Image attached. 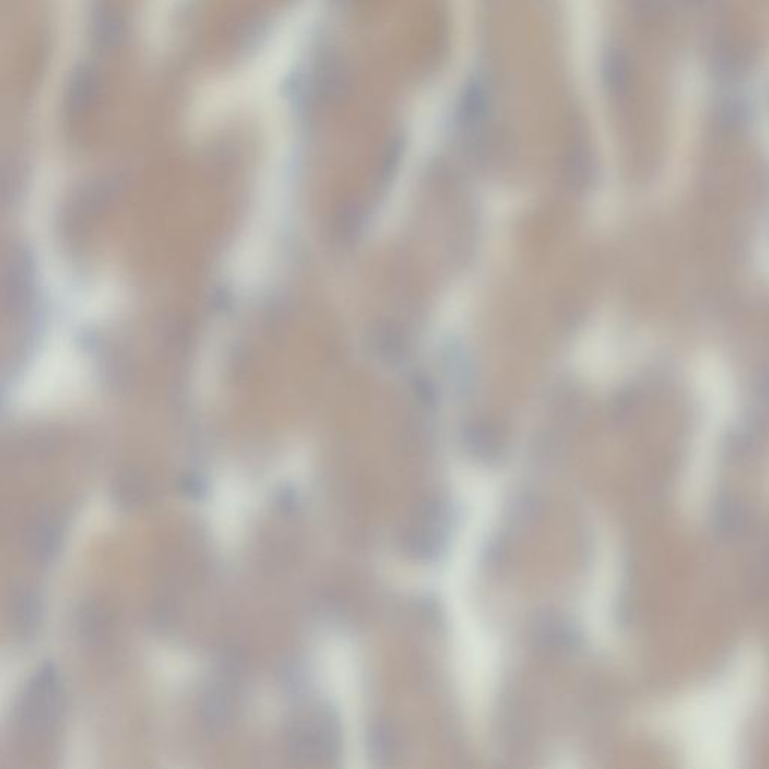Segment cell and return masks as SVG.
Masks as SVG:
<instances>
[{
  "mask_svg": "<svg viewBox=\"0 0 769 769\" xmlns=\"http://www.w3.org/2000/svg\"><path fill=\"white\" fill-rule=\"evenodd\" d=\"M62 702L58 669L53 664H44L26 684L17 706V721L23 732L31 736L52 732L61 718Z\"/></svg>",
  "mask_w": 769,
  "mask_h": 769,
  "instance_id": "6da1fadb",
  "label": "cell"
},
{
  "mask_svg": "<svg viewBox=\"0 0 769 769\" xmlns=\"http://www.w3.org/2000/svg\"><path fill=\"white\" fill-rule=\"evenodd\" d=\"M337 750V730L325 712H314L292 724L287 735V751L298 765H325Z\"/></svg>",
  "mask_w": 769,
  "mask_h": 769,
  "instance_id": "7a4b0ae2",
  "label": "cell"
},
{
  "mask_svg": "<svg viewBox=\"0 0 769 769\" xmlns=\"http://www.w3.org/2000/svg\"><path fill=\"white\" fill-rule=\"evenodd\" d=\"M62 541V526L50 513L37 517L28 532L29 552L38 562H50L58 555Z\"/></svg>",
  "mask_w": 769,
  "mask_h": 769,
  "instance_id": "3957f363",
  "label": "cell"
},
{
  "mask_svg": "<svg viewBox=\"0 0 769 769\" xmlns=\"http://www.w3.org/2000/svg\"><path fill=\"white\" fill-rule=\"evenodd\" d=\"M14 619L17 627L22 628L23 633L34 631L35 625L40 621L41 603L34 592L22 591L14 598Z\"/></svg>",
  "mask_w": 769,
  "mask_h": 769,
  "instance_id": "277c9868",
  "label": "cell"
},
{
  "mask_svg": "<svg viewBox=\"0 0 769 769\" xmlns=\"http://www.w3.org/2000/svg\"><path fill=\"white\" fill-rule=\"evenodd\" d=\"M113 496L122 508L133 510L145 501L148 496V487L143 483L142 478L128 475V477H122L116 483V487H113Z\"/></svg>",
  "mask_w": 769,
  "mask_h": 769,
  "instance_id": "5b68a950",
  "label": "cell"
},
{
  "mask_svg": "<svg viewBox=\"0 0 769 769\" xmlns=\"http://www.w3.org/2000/svg\"><path fill=\"white\" fill-rule=\"evenodd\" d=\"M181 490L184 492V495L190 496V498H199V496L205 493V486H203L202 481L188 477L182 480Z\"/></svg>",
  "mask_w": 769,
  "mask_h": 769,
  "instance_id": "8992f818",
  "label": "cell"
}]
</instances>
